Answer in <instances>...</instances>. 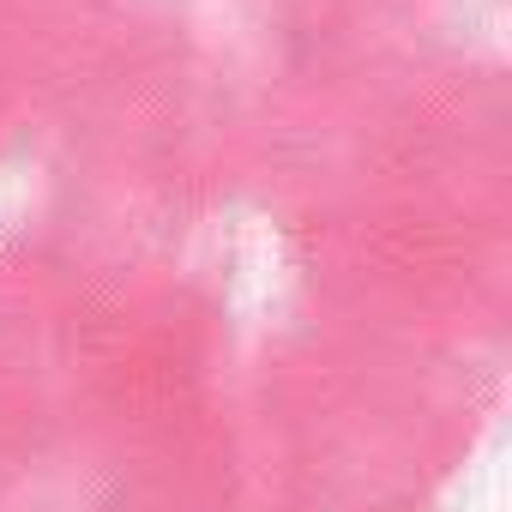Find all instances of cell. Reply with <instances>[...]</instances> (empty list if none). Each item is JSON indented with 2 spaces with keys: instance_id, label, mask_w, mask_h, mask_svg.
I'll list each match as a JSON object with an SVG mask.
<instances>
[]
</instances>
